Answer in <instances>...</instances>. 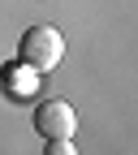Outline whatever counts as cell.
I'll list each match as a JSON object with an SVG mask.
<instances>
[{"label": "cell", "instance_id": "cell-1", "mask_svg": "<svg viewBox=\"0 0 138 155\" xmlns=\"http://www.w3.org/2000/svg\"><path fill=\"white\" fill-rule=\"evenodd\" d=\"M22 61L35 65L39 73H52L56 65L65 61V35L56 26H30L22 35Z\"/></svg>", "mask_w": 138, "mask_h": 155}, {"label": "cell", "instance_id": "cell-2", "mask_svg": "<svg viewBox=\"0 0 138 155\" xmlns=\"http://www.w3.org/2000/svg\"><path fill=\"white\" fill-rule=\"evenodd\" d=\"M35 129L43 134L48 142H52V138H73V134H78V112H73V104H65V99L39 104V112H35Z\"/></svg>", "mask_w": 138, "mask_h": 155}, {"label": "cell", "instance_id": "cell-3", "mask_svg": "<svg viewBox=\"0 0 138 155\" xmlns=\"http://www.w3.org/2000/svg\"><path fill=\"white\" fill-rule=\"evenodd\" d=\"M39 82H43V73H39L35 65L17 61V65H5L0 69V86H5L13 99H30V95L39 91Z\"/></svg>", "mask_w": 138, "mask_h": 155}]
</instances>
